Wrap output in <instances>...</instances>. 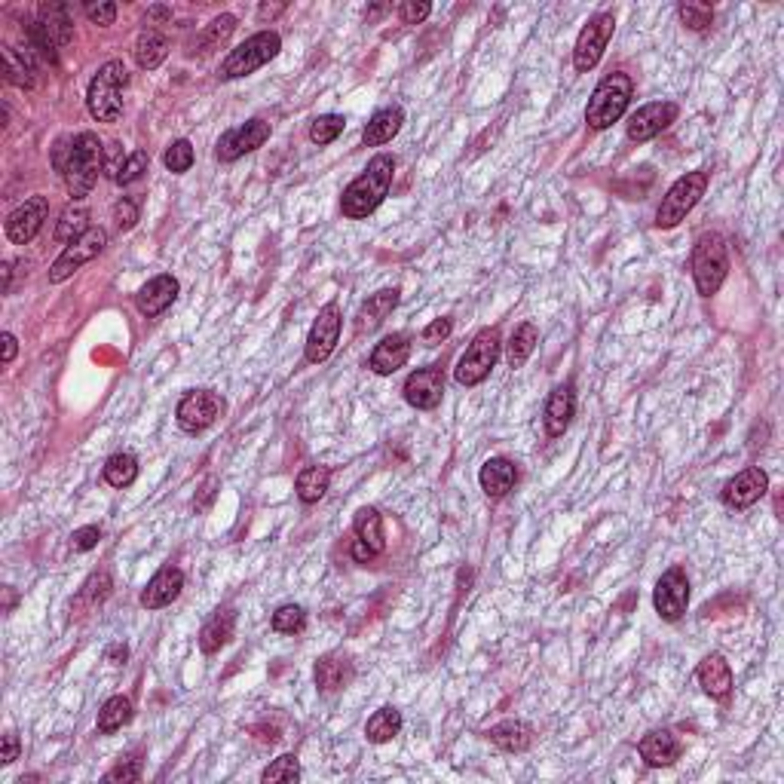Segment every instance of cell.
I'll return each instance as SVG.
<instances>
[{"label":"cell","instance_id":"836d02e7","mask_svg":"<svg viewBox=\"0 0 784 784\" xmlns=\"http://www.w3.org/2000/svg\"><path fill=\"white\" fill-rule=\"evenodd\" d=\"M233 631H236V613L230 607L224 610H215L206 625L200 628V650L203 653H218L221 647H227L233 641Z\"/></svg>","mask_w":784,"mask_h":784},{"label":"cell","instance_id":"8992f818","mask_svg":"<svg viewBox=\"0 0 784 784\" xmlns=\"http://www.w3.org/2000/svg\"><path fill=\"white\" fill-rule=\"evenodd\" d=\"M708 181H711V172L708 169H696V172H686L683 178H677L668 193L662 196V206L656 212V227L659 230H671L677 227L686 215H690L699 200L708 190Z\"/></svg>","mask_w":784,"mask_h":784},{"label":"cell","instance_id":"681fc988","mask_svg":"<svg viewBox=\"0 0 784 784\" xmlns=\"http://www.w3.org/2000/svg\"><path fill=\"white\" fill-rule=\"evenodd\" d=\"M429 13H432L429 0H405V4L399 7V19H402L405 25H420V22L429 19Z\"/></svg>","mask_w":784,"mask_h":784},{"label":"cell","instance_id":"9f6ffc18","mask_svg":"<svg viewBox=\"0 0 784 784\" xmlns=\"http://www.w3.org/2000/svg\"><path fill=\"white\" fill-rule=\"evenodd\" d=\"M129 157L123 154V147L114 141V144H108V151H105V175L114 181L117 175H120V169H123V163H126Z\"/></svg>","mask_w":784,"mask_h":784},{"label":"cell","instance_id":"2e32d148","mask_svg":"<svg viewBox=\"0 0 784 784\" xmlns=\"http://www.w3.org/2000/svg\"><path fill=\"white\" fill-rule=\"evenodd\" d=\"M769 490V475L760 466H748L742 469L735 478H729L720 490V500L726 509H751L754 503H760Z\"/></svg>","mask_w":784,"mask_h":784},{"label":"cell","instance_id":"ffe728a7","mask_svg":"<svg viewBox=\"0 0 784 784\" xmlns=\"http://www.w3.org/2000/svg\"><path fill=\"white\" fill-rule=\"evenodd\" d=\"M353 530H356V546H353V558L359 564H368L371 558L383 555L386 552V533H383V518L374 506H365L356 512V521H353Z\"/></svg>","mask_w":784,"mask_h":784},{"label":"cell","instance_id":"f907efd6","mask_svg":"<svg viewBox=\"0 0 784 784\" xmlns=\"http://www.w3.org/2000/svg\"><path fill=\"white\" fill-rule=\"evenodd\" d=\"M98 539H102V527H95V524L80 527V530L71 533V549L74 552H89V549L98 546Z\"/></svg>","mask_w":784,"mask_h":784},{"label":"cell","instance_id":"4dcf8cb0","mask_svg":"<svg viewBox=\"0 0 784 784\" xmlns=\"http://www.w3.org/2000/svg\"><path fill=\"white\" fill-rule=\"evenodd\" d=\"M484 735L487 742H494L506 754H524L533 745V726H527L524 720H503L497 726H490Z\"/></svg>","mask_w":784,"mask_h":784},{"label":"cell","instance_id":"6125c7cd","mask_svg":"<svg viewBox=\"0 0 784 784\" xmlns=\"http://www.w3.org/2000/svg\"><path fill=\"white\" fill-rule=\"evenodd\" d=\"M172 16V10H166V7H151L147 10V22H154V19H169Z\"/></svg>","mask_w":784,"mask_h":784},{"label":"cell","instance_id":"db71d44e","mask_svg":"<svg viewBox=\"0 0 784 784\" xmlns=\"http://www.w3.org/2000/svg\"><path fill=\"white\" fill-rule=\"evenodd\" d=\"M451 331H454V322L451 319H435V322H429L426 328H423V343H429V347H435V343H441V340H448L451 337Z\"/></svg>","mask_w":784,"mask_h":784},{"label":"cell","instance_id":"277c9868","mask_svg":"<svg viewBox=\"0 0 784 784\" xmlns=\"http://www.w3.org/2000/svg\"><path fill=\"white\" fill-rule=\"evenodd\" d=\"M129 86V71L123 62H105L89 83L86 108L98 123H117L123 117V89Z\"/></svg>","mask_w":784,"mask_h":784},{"label":"cell","instance_id":"ab89813d","mask_svg":"<svg viewBox=\"0 0 784 784\" xmlns=\"http://www.w3.org/2000/svg\"><path fill=\"white\" fill-rule=\"evenodd\" d=\"M86 230H89V209H86L83 203H71V206L62 212L59 224H56V239L65 242V245H71V242L80 239Z\"/></svg>","mask_w":784,"mask_h":784},{"label":"cell","instance_id":"d6a6232c","mask_svg":"<svg viewBox=\"0 0 784 784\" xmlns=\"http://www.w3.org/2000/svg\"><path fill=\"white\" fill-rule=\"evenodd\" d=\"M132 56H135V65L141 71H157L166 56H169V40L166 34H160L157 28H144L138 37H135V46H132Z\"/></svg>","mask_w":784,"mask_h":784},{"label":"cell","instance_id":"8fae6325","mask_svg":"<svg viewBox=\"0 0 784 784\" xmlns=\"http://www.w3.org/2000/svg\"><path fill=\"white\" fill-rule=\"evenodd\" d=\"M613 31H616L613 13H598L595 19H588V25L579 31L576 46H573V68L579 74H588V71H595L601 65Z\"/></svg>","mask_w":784,"mask_h":784},{"label":"cell","instance_id":"7a4b0ae2","mask_svg":"<svg viewBox=\"0 0 784 784\" xmlns=\"http://www.w3.org/2000/svg\"><path fill=\"white\" fill-rule=\"evenodd\" d=\"M392 175H396V157L377 154V157L368 163V169H365L356 181H350L347 190H343V196H340V212H343V218L362 221V218H368L371 212H377L380 203L389 196Z\"/></svg>","mask_w":784,"mask_h":784},{"label":"cell","instance_id":"30bf717a","mask_svg":"<svg viewBox=\"0 0 784 784\" xmlns=\"http://www.w3.org/2000/svg\"><path fill=\"white\" fill-rule=\"evenodd\" d=\"M105 245H108V230L105 227H89L80 239L65 245L62 255L53 261V267H49V282L59 285V282L71 279L80 267H86L89 261H95L98 255H102Z\"/></svg>","mask_w":784,"mask_h":784},{"label":"cell","instance_id":"5b68a950","mask_svg":"<svg viewBox=\"0 0 784 784\" xmlns=\"http://www.w3.org/2000/svg\"><path fill=\"white\" fill-rule=\"evenodd\" d=\"M693 279L702 298H714L729 276V245L720 233H702L693 245Z\"/></svg>","mask_w":784,"mask_h":784},{"label":"cell","instance_id":"7c38bea8","mask_svg":"<svg viewBox=\"0 0 784 784\" xmlns=\"http://www.w3.org/2000/svg\"><path fill=\"white\" fill-rule=\"evenodd\" d=\"M224 414V399L212 389H190L181 396L178 408H175V420L187 435L206 432L209 426L218 423V417Z\"/></svg>","mask_w":784,"mask_h":784},{"label":"cell","instance_id":"be15d7a7","mask_svg":"<svg viewBox=\"0 0 784 784\" xmlns=\"http://www.w3.org/2000/svg\"><path fill=\"white\" fill-rule=\"evenodd\" d=\"M4 294H10V282H13V261H4Z\"/></svg>","mask_w":784,"mask_h":784},{"label":"cell","instance_id":"e575fe53","mask_svg":"<svg viewBox=\"0 0 784 784\" xmlns=\"http://www.w3.org/2000/svg\"><path fill=\"white\" fill-rule=\"evenodd\" d=\"M233 31H236V16L224 13V16L212 19L200 34H196V40H193V46H190V56H209V53H215V49H221V46L230 40Z\"/></svg>","mask_w":784,"mask_h":784},{"label":"cell","instance_id":"cb8c5ba5","mask_svg":"<svg viewBox=\"0 0 784 784\" xmlns=\"http://www.w3.org/2000/svg\"><path fill=\"white\" fill-rule=\"evenodd\" d=\"M637 754L644 757L647 766L665 769V766H674L680 760L683 745H680V739L671 729H650L641 739V745H637Z\"/></svg>","mask_w":784,"mask_h":784},{"label":"cell","instance_id":"f5cc1de1","mask_svg":"<svg viewBox=\"0 0 784 784\" xmlns=\"http://www.w3.org/2000/svg\"><path fill=\"white\" fill-rule=\"evenodd\" d=\"M141 778V760H135V757H129V760H120L108 775H105V781H123V784H129V781H138Z\"/></svg>","mask_w":784,"mask_h":784},{"label":"cell","instance_id":"603a6c76","mask_svg":"<svg viewBox=\"0 0 784 784\" xmlns=\"http://www.w3.org/2000/svg\"><path fill=\"white\" fill-rule=\"evenodd\" d=\"M181 592H184V573H181L178 567L166 564V567H160V570L151 576V582L144 585V592H141L138 601H141L144 610H163V607H169L172 601H178Z\"/></svg>","mask_w":784,"mask_h":784},{"label":"cell","instance_id":"7402d4cb","mask_svg":"<svg viewBox=\"0 0 784 784\" xmlns=\"http://www.w3.org/2000/svg\"><path fill=\"white\" fill-rule=\"evenodd\" d=\"M175 298H178V279L172 273H160L141 285V291L135 294V307L144 319H157L175 304Z\"/></svg>","mask_w":784,"mask_h":784},{"label":"cell","instance_id":"11a10c76","mask_svg":"<svg viewBox=\"0 0 784 784\" xmlns=\"http://www.w3.org/2000/svg\"><path fill=\"white\" fill-rule=\"evenodd\" d=\"M86 16L92 25H114L117 22V4H86Z\"/></svg>","mask_w":784,"mask_h":784},{"label":"cell","instance_id":"bcb514c9","mask_svg":"<svg viewBox=\"0 0 784 784\" xmlns=\"http://www.w3.org/2000/svg\"><path fill=\"white\" fill-rule=\"evenodd\" d=\"M261 781H288V784H294V781H301V760L294 757V754H282V757H276L264 772H261Z\"/></svg>","mask_w":784,"mask_h":784},{"label":"cell","instance_id":"91938a15","mask_svg":"<svg viewBox=\"0 0 784 784\" xmlns=\"http://www.w3.org/2000/svg\"><path fill=\"white\" fill-rule=\"evenodd\" d=\"M126 656H129V650H126L123 644H114V647H108V662H111V665H123V662H126Z\"/></svg>","mask_w":784,"mask_h":784},{"label":"cell","instance_id":"44dd1931","mask_svg":"<svg viewBox=\"0 0 784 784\" xmlns=\"http://www.w3.org/2000/svg\"><path fill=\"white\" fill-rule=\"evenodd\" d=\"M411 334L405 331H392L386 337H380L371 350V359H368V368L380 377H389L396 374L399 368H405V362L411 359Z\"/></svg>","mask_w":784,"mask_h":784},{"label":"cell","instance_id":"ac0fdd59","mask_svg":"<svg viewBox=\"0 0 784 784\" xmlns=\"http://www.w3.org/2000/svg\"><path fill=\"white\" fill-rule=\"evenodd\" d=\"M677 114H680V108H677L674 102H650V105L637 108V111L628 117L625 132H628L631 141L644 144V141L662 135V132L677 120Z\"/></svg>","mask_w":784,"mask_h":784},{"label":"cell","instance_id":"ee69618b","mask_svg":"<svg viewBox=\"0 0 784 784\" xmlns=\"http://www.w3.org/2000/svg\"><path fill=\"white\" fill-rule=\"evenodd\" d=\"M677 16L690 31H708L711 22H714V7L699 4V0H686V4L677 7Z\"/></svg>","mask_w":784,"mask_h":784},{"label":"cell","instance_id":"680465c9","mask_svg":"<svg viewBox=\"0 0 784 784\" xmlns=\"http://www.w3.org/2000/svg\"><path fill=\"white\" fill-rule=\"evenodd\" d=\"M0 340H4V365H10V362L16 359V353H19V340H16V334H10V331L0 334Z\"/></svg>","mask_w":784,"mask_h":784},{"label":"cell","instance_id":"7dc6e473","mask_svg":"<svg viewBox=\"0 0 784 784\" xmlns=\"http://www.w3.org/2000/svg\"><path fill=\"white\" fill-rule=\"evenodd\" d=\"M347 129V120L340 114H322L310 123V141L313 144H331L340 138V132Z\"/></svg>","mask_w":784,"mask_h":784},{"label":"cell","instance_id":"9a60e30c","mask_svg":"<svg viewBox=\"0 0 784 784\" xmlns=\"http://www.w3.org/2000/svg\"><path fill=\"white\" fill-rule=\"evenodd\" d=\"M340 328H343V313L337 307V301L325 304L307 334V347H304V356L310 365H319L325 359H331V353L337 350L340 343Z\"/></svg>","mask_w":784,"mask_h":784},{"label":"cell","instance_id":"4316f807","mask_svg":"<svg viewBox=\"0 0 784 784\" xmlns=\"http://www.w3.org/2000/svg\"><path fill=\"white\" fill-rule=\"evenodd\" d=\"M356 677V668L347 656H337V653H328L316 662V686L319 693L331 696V693H340L347 690Z\"/></svg>","mask_w":784,"mask_h":784},{"label":"cell","instance_id":"7bdbcfd3","mask_svg":"<svg viewBox=\"0 0 784 784\" xmlns=\"http://www.w3.org/2000/svg\"><path fill=\"white\" fill-rule=\"evenodd\" d=\"M270 625H273V631H279V634H301V631L307 628V610L298 607V604H282V607L273 613Z\"/></svg>","mask_w":784,"mask_h":784},{"label":"cell","instance_id":"6f0895ef","mask_svg":"<svg viewBox=\"0 0 784 784\" xmlns=\"http://www.w3.org/2000/svg\"><path fill=\"white\" fill-rule=\"evenodd\" d=\"M19 754H22V742H19V735H16V732H7V735H4V748H0V763H4V766H10V763H16V760H19Z\"/></svg>","mask_w":784,"mask_h":784},{"label":"cell","instance_id":"816d5d0a","mask_svg":"<svg viewBox=\"0 0 784 784\" xmlns=\"http://www.w3.org/2000/svg\"><path fill=\"white\" fill-rule=\"evenodd\" d=\"M114 221H117V227L126 233V230H132L135 227V221H138V203L135 200H129V196H123V200H117V206H114Z\"/></svg>","mask_w":784,"mask_h":784},{"label":"cell","instance_id":"b9f144b4","mask_svg":"<svg viewBox=\"0 0 784 784\" xmlns=\"http://www.w3.org/2000/svg\"><path fill=\"white\" fill-rule=\"evenodd\" d=\"M102 475L111 487H129L138 478V460L132 454H114L105 460Z\"/></svg>","mask_w":784,"mask_h":784},{"label":"cell","instance_id":"f35d334b","mask_svg":"<svg viewBox=\"0 0 784 784\" xmlns=\"http://www.w3.org/2000/svg\"><path fill=\"white\" fill-rule=\"evenodd\" d=\"M132 699H126V696H114V699H108L105 705H102V711H98V732H105V735H111V732H117V729H123L129 720H132Z\"/></svg>","mask_w":784,"mask_h":784},{"label":"cell","instance_id":"484cf974","mask_svg":"<svg viewBox=\"0 0 784 784\" xmlns=\"http://www.w3.org/2000/svg\"><path fill=\"white\" fill-rule=\"evenodd\" d=\"M478 481H481V490L490 500H503V497H509V490L518 481V466L509 457H490L481 466Z\"/></svg>","mask_w":784,"mask_h":784},{"label":"cell","instance_id":"83f0119b","mask_svg":"<svg viewBox=\"0 0 784 784\" xmlns=\"http://www.w3.org/2000/svg\"><path fill=\"white\" fill-rule=\"evenodd\" d=\"M399 301H402V291H399V288H383V291L371 294V298H368V301L359 307V313H356V331H359V334L377 331V328L386 322V316L399 307Z\"/></svg>","mask_w":784,"mask_h":784},{"label":"cell","instance_id":"f1b7e54d","mask_svg":"<svg viewBox=\"0 0 784 784\" xmlns=\"http://www.w3.org/2000/svg\"><path fill=\"white\" fill-rule=\"evenodd\" d=\"M696 677H699L702 690H705L711 699H717V702L729 699V693H732V668H729V662H726L720 653L705 656V659L699 662V668H696Z\"/></svg>","mask_w":784,"mask_h":784},{"label":"cell","instance_id":"c3c4849f","mask_svg":"<svg viewBox=\"0 0 784 784\" xmlns=\"http://www.w3.org/2000/svg\"><path fill=\"white\" fill-rule=\"evenodd\" d=\"M147 166H151V157H147L144 151H132L129 154V160L123 163V169H120V175L114 178V184H120V187H126V184H135L144 172H147Z\"/></svg>","mask_w":784,"mask_h":784},{"label":"cell","instance_id":"94428289","mask_svg":"<svg viewBox=\"0 0 784 784\" xmlns=\"http://www.w3.org/2000/svg\"><path fill=\"white\" fill-rule=\"evenodd\" d=\"M282 10H285V4H273V7H270V4H261V7H258V16H261V19H273V16H279Z\"/></svg>","mask_w":784,"mask_h":784},{"label":"cell","instance_id":"3957f363","mask_svg":"<svg viewBox=\"0 0 784 784\" xmlns=\"http://www.w3.org/2000/svg\"><path fill=\"white\" fill-rule=\"evenodd\" d=\"M631 95H634V80L625 74V71H613L607 74L592 98H588V108H585V123L588 129H595V132H604L610 129L613 123H619L631 105Z\"/></svg>","mask_w":784,"mask_h":784},{"label":"cell","instance_id":"f6af8a7d","mask_svg":"<svg viewBox=\"0 0 784 784\" xmlns=\"http://www.w3.org/2000/svg\"><path fill=\"white\" fill-rule=\"evenodd\" d=\"M193 160H196V154H193V144H190L187 138L172 141V144L166 147V154H163V163H166V169H169L172 175H184V172H190Z\"/></svg>","mask_w":784,"mask_h":784},{"label":"cell","instance_id":"5bb4252c","mask_svg":"<svg viewBox=\"0 0 784 784\" xmlns=\"http://www.w3.org/2000/svg\"><path fill=\"white\" fill-rule=\"evenodd\" d=\"M270 132H273V126H270L267 120H261V117H255V120H249V123H242V126H233V129H227V132L218 138L215 157H218L221 163H236L239 157L258 151V147H264V141L270 138Z\"/></svg>","mask_w":784,"mask_h":784},{"label":"cell","instance_id":"f546056e","mask_svg":"<svg viewBox=\"0 0 784 784\" xmlns=\"http://www.w3.org/2000/svg\"><path fill=\"white\" fill-rule=\"evenodd\" d=\"M402 123H405V111L399 105H389V108H380L362 129V144L365 147H380L386 141H392L399 132H402Z\"/></svg>","mask_w":784,"mask_h":784},{"label":"cell","instance_id":"74e56055","mask_svg":"<svg viewBox=\"0 0 784 784\" xmlns=\"http://www.w3.org/2000/svg\"><path fill=\"white\" fill-rule=\"evenodd\" d=\"M536 343H539V328H536L533 322H521V325L512 331L509 343H506V362H509V368H521V365L533 356Z\"/></svg>","mask_w":784,"mask_h":784},{"label":"cell","instance_id":"8d00e7d4","mask_svg":"<svg viewBox=\"0 0 784 784\" xmlns=\"http://www.w3.org/2000/svg\"><path fill=\"white\" fill-rule=\"evenodd\" d=\"M328 484H331V469L328 466H304L298 472V478H294V490H298V500L304 506L319 503L328 494Z\"/></svg>","mask_w":784,"mask_h":784},{"label":"cell","instance_id":"52a82bcc","mask_svg":"<svg viewBox=\"0 0 784 784\" xmlns=\"http://www.w3.org/2000/svg\"><path fill=\"white\" fill-rule=\"evenodd\" d=\"M71 37H74V25L68 19V7L65 4H40L37 22L28 25V40H31L34 53H40L49 62H59V49L68 46Z\"/></svg>","mask_w":784,"mask_h":784},{"label":"cell","instance_id":"d4e9b609","mask_svg":"<svg viewBox=\"0 0 784 784\" xmlns=\"http://www.w3.org/2000/svg\"><path fill=\"white\" fill-rule=\"evenodd\" d=\"M573 414H576V389L573 383H561L549 392V402H546V411H543V423H546V432L552 438L564 435L567 426L573 423Z\"/></svg>","mask_w":784,"mask_h":784},{"label":"cell","instance_id":"d590c367","mask_svg":"<svg viewBox=\"0 0 784 784\" xmlns=\"http://www.w3.org/2000/svg\"><path fill=\"white\" fill-rule=\"evenodd\" d=\"M402 711L399 708H392V705H383V708H377L371 717H368V723H365V735H368V742L371 745H386V742H392L396 739V735L402 732Z\"/></svg>","mask_w":784,"mask_h":784},{"label":"cell","instance_id":"4fadbf2b","mask_svg":"<svg viewBox=\"0 0 784 784\" xmlns=\"http://www.w3.org/2000/svg\"><path fill=\"white\" fill-rule=\"evenodd\" d=\"M653 607L665 622H677L686 613V607H690V576L683 567L674 564L659 576L653 588Z\"/></svg>","mask_w":784,"mask_h":784},{"label":"cell","instance_id":"ba28073f","mask_svg":"<svg viewBox=\"0 0 784 784\" xmlns=\"http://www.w3.org/2000/svg\"><path fill=\"white\" fill-rule=\"evenodd\" d=\"M282 49V37L276 31H258L252 34L245 43H239L236 49H230V56L221 62L218 68V77L221 80H239V77H249L255 74L258 68H264L270 59L279 56Z\"/></svg>","mask_w":784,"mask_h":784},{"label":"cell","instance_id":"d6986e66","mask_svg":"<svg viewBox=\"0 0 784 784\" xmlns=\"http://www.w3.org/2000/svg\"><path fill=\"white\" fill-rule=\"evenodd\" d=\"M49 218V200L46 196H28V200L19 206V209H13L10 215H7V224H4V230H7V239L10 242H16V245H28L40 230H43V221Z\"/></svg>","mask_w":784,"mask_h":784},{"label":"cell","instance_id":"1f68e13d","mask_svg":"<svg viewBox=\"0 0 784 784\" xmlns=\"http://www.w3.org/2000/svg\"><path fill=\"white\" fill-rule=\"evenodd\" d=\"M4 77L7 83L19 86V89H34L37 86V59L31 49H19V46H4Z\"/></svg>","mask_w":784,"mask_h":784},{"label":"cell","instance_id":"6da1fadb","mask_svg":"<svg viewBox=\"0 0 784 784\" xmlns=\"http://www.w3.org/2000/svg\"><path fill=\"white\" fill-rule=\"evenodd\" d=\"M53 169L65 178V187L74 200H86L98 175L105 172V144L95 132L62 135L53 144Z\"/></svg>","mask_w":784,"mask_h":784},{"label":"cell","instance_id":"e0dca14e","mask_svg":"<svg viewBox=\"0 0 784 784\" xmlns=\"http://www.w3.org/2000/svg\"><path fill=\"white\" fill-rule=\"evenodd\" d=\"M405 402L417 411H432L441 405L445 399V374H441L438 365H429V368H417L414 374H408L405 386Z\"/></svg>","mask_w":784,"mask_h":784},{"label":"cell","instance_id":"60d3db41","mask_svg":"<svg viewBox=\"0 0 784 784\" xmlns=\"http://www.w3.org/2000/svg\"><path fill=\"white\" fill-rule=\"evenodd\" d=\"M111 588H114V582H111V573H108V570L92 573V576L83 582V588H80L77 607H80V610H83V607L92 610V607H98V604H105L108 595H111Z\"/></svg>","mask_w":784,"mask_h":784},{"label":"cell","instance_id":"9c48e42d","mask_svg":"<svg viewBox=\"0 0 784 784\" xmlns=\"http://www.w3.org/2000/svg\"><path fill=\"white\" fill-rule=\"evenodd\" d=\"M500 350H503V337L497 328H481L472 343L466 347V353L460 356L457 368H454V380L460 386H478L481 380L490 377L494 371L497 359H500Z\"/></svg>","mask_w":784,"mask_h":784}]
</instances>
